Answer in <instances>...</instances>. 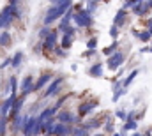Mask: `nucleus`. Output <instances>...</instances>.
Listing matches in <instances>:
<instances>
[{"instance_id":"obj_1","label":"nucleus","mask_w":152,"mask_h":136,"mask_svg":"<svg viewBox=\"0 0 152 136\" xmlns=\"http://www.w3.org/2000/svg\"><path fill=\"white\" fill-rule=\"evenodd\" d=\"M67 9H73V2L71 0H57L53 2V5L48 9L46 16H44V25H51L55 20L64 18V14L67 12Z\"/></svg>"},{"instance_id":"obj_2","label":"nucleus","mask_w":152,"mask_h":136,"mask_svg":"<svg viewBox=\"0 0 152 136\" xmlns=\"http://www.w3.org/2000/svg\"><path fill=\"white\" fill-rule=\"evenodd\" d=\"M18 14H20L18 2H16V0L9 2V5H7V7H4V9H2V12H0V29H7V27L14 21V18H16Z\"/></svg>"},{"instance_id":"obj_3","label":"nucleus","mask_w":152,"mask_h":136,"mask_svg":"<svg viewBox=\"0 0 152 136\" xmlns=\"http://www.w3.org/2000/svg\"><path fill=\"white\" fill-rule=\"evenodd\" d=\"M73 21H75L78 27H83V29H88V27L94 25V18H92V14H88L85 9H80L78 12L73 14Z\"/></svg>"},{"instance_id":"obj_4","label":"nucleus","mask_w":152,"mask_h":136,"mask_svg":"<svg viewBox=\"0 0 152 136\" xmlns=\"http://www.w3.org/2000/svg\"><path fill=\"white\" fill-rule=\"evenodd\" d=\"M41 131H42V127L39 126L37 118H34V117L25 118V124H23V135L25 136H37Z\"/></svg>"},{"instance_id":"obj_5","label":"nucleus","mask_w":152,"mask_h":136,"mask_svg":"<svg viewBox=\"0 0 152 136\" xmlns=\"http://www.w3.org/2000/svg\"><path fill=\"white\" fill-rule=\"evenodd\" d=\"M126 60V55L122 53V51H115L112 57H108V62H106V66L110 71H115V69H118V66H122V62Z\"/></svg>"},{"instance_id":"obj_6","label":"nucleus","mask_w":152,"mask_h":136,"mask_svg":"<svg viewBox=\"0 0 152 136\" xmlns=\"http://www.w3.org/2000/svg\"><path fill=\"white\" fill-rule=\"evenodd\" d=\"M57 41H58V35L55 30H51V34L48 35L42 42V50L44 51H55V46H57Z\"/></svg>"},{"instance_id":"obj_7","label":"nucleus","mask_w":152,"mask_h":136,"mask_svg":"<svg viewBox=\"0 0 152 136\" xmlns=\"http://www.w3.org/2000/svg\"><path fill=\"white\" fill-rule=\"evenodd\" d=\"M64 83V80L62 78H55L51 83H50V87L46 88V92L42 94L44 97H51V96H57V92H58V88H60V85Z\"/></svg>"},{"instance_id":"obj_8","label":"nucleus","mask_w":152,"mask_h":136,"mask_svg":"<svg viewBox=\"0 0 152 136\" xmlns=\"http://www.w3.org/2000/svg\"><path fill=\"white\" fill-rule=\"evenodd\" d=\"M73 131L75 129H71V126H66V124L57 122L55 127H53V131H51V135L53 136H67V135H73Z\"/></svg>"},{"instance_id":"obj_9","label":"nucleus","mask_w":152,"mask_h":136,"mask_svg":"<svg viewBox=\"0 0 152 136\" xmlns=\"http://www.w3.org/2000/svg\"><path fill=\"white\" fill-rule=\"evenodd\" d=\"M34 78L32 76H25L23 81H21V94L23 96H28L30 92H34Z\"/></svg>"},{"instance_id":"obj_10","label":"nucleus","mask_w":152,"mask_h":136,"mask_svg":"<svg viewBox=\"0 0 152 136\" xmlns=\"http://www.w3.org/2000/svg\"><path fill=\"white\" fill-rule=\"evenodd\" d=\"M16 99H18V97H14V96H9V97L4 101V104L0 106V110H2V118H5V115H9V113H11V110H12V106H14Z\"/></svg>"},{"instance_id":"obj_11","label":"nucleus","mask_w":152,"mask_h":136,"mask_svg":"<svg viewBox=\"0 0 152 136\" xmlns=\"http://www.w3.org/2000/svg\"><path fill=\"white\" fill-rule=\"evenodd\" d=\"M55 111H57V108L55 106H50V108H46L44 111H41V115L37 117V122H39V126L42 127V124L46 122V120H50L53 115H55Z\"/></svg>"},{"instance_id":"obj_12","label":"nucleus","mask_w":152,"mask_h":136,"mask_svg":"<svg viewBox=\"0 0 152 136\" xmlns=\"http://www.w3.org/2000/svg\"><path fill=\"white\" fill-rule=\"evenodd\" d=\"M50 81H53V76H51L50 72H44V74L39 78L37 81H36V85H34V92H37V90H41L42 87H46Z\"/></svg>"},{"instance_id":"obj_13","label":"nucleus","mask_w":152,"mask_h":136,"mask_svg":"<svg viewBox=\"0 0 152 136\" xmlns=\"http://www.w3.org/2000/svg\"><path fill=\"white\" fill-rule=\"evenodd\" d=\"M57 120H58L60 124H66V126H67V122H69V124H71V122H75L76 117L69 111V110H64V111H60V113L57 115Z\"/></svg>"},{"instance_id":"obj_14","label":"nucleus","mask_w":152,"mask_h":136,"mask_svg":"<svg viewBox=\"0 0 152 136\" xmlns=\"http://www.w3.org/2000/svg\"><path fill=\"white\" fill-rule=\"evenodd\" d=\"M73 35H75V29H73V27H69V30L64 34L62 41H60V44H62V50H67V48H71V44H73Z\"/></svg>"},{"instance_id":"obj_15","label":"nucleus","mask_w":152,"mask_h":136,"mask_svg":"<svg viewBox=\"0 0 152 136\" xmlns=\"http://www.w3.org/2000/svg\"><path fill=\"white\" fill-rule=\"evenodd\" d=\"M96 106H97V101H87V102H81V104H80V110H78V111H80V115H81V117H85V115H88V113H90V111H92V110H94Z\"/></svg>"},{"instance_id":"obj_16","label":"nucleus","mask_w":152,"mask_h":136,"mask_svg":"<svg viewBox=\"0 0 152 136\" xmlns=\"http://www.w3.org/2000/svg\"><path fill=\"white\" fill-rule=\"evenodd\" d=\"M126 20H127V11L126 9H118V12L115 14V18H113V25L118 29V27H122L126 23Z\"/></svg>"},{"instance_id":"obj_17","label":"nucleus","mask_w":152,"mask_h":136,"mask_svg":"<svg viewBox=\"0 0 152 136\" xmlns=\"http://www.w3.org/2000/svg\"><path fill=\"white\" fill-rule=\"evenodd\" d=\"M25 97L27 96H21V97H18L16 102H14V106H12V110H11V118H16L18 115H20V110H21V106H23V101H25Z\"/></svg>"},{"instance_id":"obj_18","label":"nucleus","mask_w":152,"mask_h":136,"mask_svg":"<svg viewBox=\"0 0 152 136\" xmlns=\"http://www.w3.org/2000/svg\"><path fill=\"white\" fill-rule=\"evenodd\" d=\"M147 11H149L147 2H136V5L133 7V12H134L136 16H143V14H147Z\"/></svg>"},{"instance_id":"obj_19","label":"nucleus","mask_w":152,"mask_h":136,"mask_svg":"<svg viewBox=\"0 0 152 136\" xmlns=\"http://www.w3.org/2000/svg\"><path fill=\"white\" fill-rule=\"evenodd\" d=\"M88 74H90L92 78H101V76H103V64H99V62L94 64L92 67L88 69Z\"/></svg>"},{"instance_id":"obj_20","label":"nucleus","mask_w":152,"mask_h":136,"mask_svg":"<svg viewBox=\"0 0 152 136\" xmlns=\"http://www.w3.org/2000/svg\"><path fill=\"white\" fill-rule=\"evenodd\" d=\"M133 34L136 35L142 42H149V41H152V34L149 32V30H142V32H138V30H133Z\"/></svg>"},{"instance_id":"obj_21","label":"nucleus","mask_w":152,"mask_h":136,"mask_svg":"<svg viewBox=\"0 0 152 136\" xmlns=\"http://www.w3.org/2000/svg\"><path fill=\"white\" fill-rule=\"evenodd\" d=\"M133 117H134L133 113H129V115H127V122L124 124V131H133V129H136L138 122H136V120H134Z\"/></svg>"},{"instance_id":"obj_22","label":"nucleus","mask_w":152,"mask_h":136,"mask_svg":"<svg viewBox=\"0 0 152 136\" xmlns=\"http://www.w3.org/2000/svg\"><path fill=\"white\" fill-rule=\"evenodd\" d=\"M101 124H103V122H101L99 118H92V120H88V122H85V124H83L81 127H85V129L88 131V129H94V127H101Z\"/></svg>"},{"instance_id":"obj_23","label":"nucleus","mask_w":152,"mask_h":136,"mask_svg":"<svg viewBox=\"0 0 152 136\" xmlns=\"http://www.w3.org/2000/svg\"><path fill=\"white\" fill-rule=\"evenodd\" d=\"M136 74H138V71L134 69V71H133V72H131V74H129V76H127V78L124 80V81H122V88H127V87H129V85L133 83V80L136 78Z\"/></svg>"},{"instance_id":"obj_24","label":"nucleus","mask_w":152,"mask_h":136,"mask_svg":"<svg viewBox=\"0 0 152 136\" xmlns=\"http://www.w3.org/2000/svg\"><path fill=\"white\" fill-rule=\"evenodd\" d=\"M9 44H11V34L9 32L0 34V46L4 48V46H9Z\"/></svg>"},{"instance_id":"obj_25","label":"nucleus","mask_w":152,"mask_h":136,"mask_svg":"<svg viewBox=\"0 0 152 136\" xmlns=\"http://www.w3.org/2000/svg\"><path fill=\"white\" fill-rule=\"evenodd\" d=\"M117 46H118V44H117V41H113L110 46H106V48L103 50V53H104V55H108V57H112V55L115 53V50H117Z\"/></svg>"},{"instance_id":"obj_26","label":"nucleus","mask_w":152,"mask_h":136,"mask_svg":"<svg viewBox=\"0 0 152 136\" xmlns=\"http://www.w3.org/2000/svg\"><path fill=\"white\" fill-rule=\"evenodd\" d=\"M21 60H23V53H21V51H18V53L12 57V62H11V64H12V67H20Z\"/></svg>"},{"instance_id":"obj_27","label":"nucleus","mask_w":152,"mask_h":136,"mask_svg":"<svg viewBox=\"0 0 152 136\" xmlns=\"http://www.w3.org/2000/svg\"><path fill=\"white\" fill-rule=\"evenodd\" d=\"M9 85H11V92H12L11 96H14V97H16V90H18V80H16L14 76H11V78H9Z\"/></svg>"},{"instance_id":"obj_28","label":"nucleus","mask_w":152,"mask_h":136,"mask_svg":"<svg viewBox=\"0 0 152 136\" xmlns=\"http://www.w3.org/2000/svg\"><path fill=\"white\" fill-rule=\"evenodd\" d=\"M97 5H99V2H96V0H90V2H87V9H85V11H87L88 14H92V12L96 11V7H97Z\"/></svg>"},{"instance_id":"obj_29","label":"nucleus","mask_w":152,"mask_h":136,"mask_svg":"<svg viewBox=\"0 0 152 136\" xmlns=\"http://www.w3.org/2000/svg\"><path fill=\"white\" fill-rule=\"evenodd\" d=\"M71 136H88V131H87L85 127H81V126H80V127H76L75 131H73V135H71Z\"/></svg>"},{"instance_id":"obj_30","label":"nucleus","mask_w":152,"mask_h":136,"mask_svg":"<svg viewBox=\"0 0 152 136\" xmlns=\"http://www.w3.org/2000/svg\"><path fill=\"white\" fill-rule=\"evenodd\" d=\"M96 46H97V37H90V39L87 41V48H88L90 51H94Z\"/></svg>"},{"instance_id":"obj_31","label":"nucleus","mask_w":152,"mask_h":136,"mask_svg":"<svg viewBox=\"0 0 152 136\" xmlns=\"http://www.w3.org/2000/svg\"><path fill=\"white\" fill-rule=\"evenodd\" d=\"M5 127H7V120L0 118V136H5Z\"/></svg>"},{"instance_id":"obj_32","label":"nucleus","mask_w":152,"mask_h":136,"mask_svg":"<svg viewBox=\"0 0 152 136\" xmlns=\"http://www.w3.org/2000/svg\"><path fill=\"white\" fill-rule=\"evenodd\" d=\"M124 94H126V88H118V90H117V92L113 94L112 101H118V99H120V96H124Z\"/></svg>"},{"instance_id":"obj_33","label":"nucleus","mask_w":152,"mask_h":136,"mask_svg":"<svg viewBox=\"0 0 152 136\" xmlns=\"http://www.w3.org/2000/svg\"><path fill=\"white\" fill-rule=\"evenodd\" d=\"M134 5H136V0H129L122 5V9H129V7H134Z\"/></svg>"},{"instance_id":"obj_34","label":"nucleus","mask_w":152,"mask_h":136,"mask_svg":"<svg viewBox=\"0 0 152 136\" xmlns=\"http://www.w3.org/2000/svg\"><path fill=\"white\" fill-rule=\"evenodd\" d=\"M110 35H112V37H113V39H117V35H118V29H117V27H112V29H110Z\"/></svg>"},{"instance_id":"obj_35","label":"nucleus","mask_w":152,"mask_h":136,"mask_svg":"<svg viewBox=\"0 0 152 136\" xmlns=\"http://www.w3.org/2000/svg\"><path fill=\"white\" fill-rule=\"evenodd\" d=\"M117 117H118V118H127L126 111H122V110H118V111H117Z\"/></svg>"},{"instance_id":"obj_36","label":"nucleus","mask_w":152,"mask_h":136,"mask_svg":"<svg viewBox=\"0 0 152 136\" xmlns=\"http://www.w3.org/2000/svg\"><path fill=\"white\" fill-rule=\"evenodd\" d=\"M11 62H12V58H5V60L2 62V66H0V67H2V69H4V67H7V66H9Z\"/></svg>"},{"instance_id":"obj_37","label":"nucleus","mask_w":152,"mask_h":136,"mask_svg":"<svg viewBox=\"0 0 152 136\" xmlns=\"http://www.w3.org/2000/svg\"><path fill=\"white\" fill-rule=\"evenodd\" d=\"M66 99H67V96H66V97H62V99H58V101H57V104H55V108H57V110H58V108H60V106H62V102L66 101Z\"/></svg>"},{"instance_id":"obj_38","label":"nucleus","mask_w":152,"mask_h":136,"mask_svg":"<svg viewBox=\"0 0 152 136\" xmlns=\"http://www.w3.org/2000/svg\"><path fill=\"white\" fill-rule=\"evenodd\" d=\"M147 30L152 34V20H147Z\"/></svg>"},{"instance_id":"obj_39","label":"nucleus","mask_w":152,"mask_h":136,"mask_svg":"<svg viewBox=\"0 0 152 136\" xmlns=\"http://www.w3.org/2000/svg\"><path fill=\"white\" fill-rule=\"evenodd\" d=\"M55 53H57L58 57H66V53H64V50H55Z\"/></svg>"},{"instance_id":"obj_40","label":"nucleus","mask_w":152,"mask_h":136,"mask_svg":"<svg viewBox=\"0 0 152 136\" xmlns=\"http://www.w3.org/2000/svg\"><path fill=\"white\" fill-rule=\"evenodd\" d=\"M94 53H96V51H90V50H88V51H87V53H85V55H83V57H92V55H94Z\"/></svg>"},{"instance_id":"obj_41","label":"nucleus","mask_w":152,"mask_h":136,"mask_svg":"<svg viewBox=\"0 0 152 136\" xmlns=\"http://www.w3.org/2000/svg\"><path fill=\"white\" fill-rule=\"evenodd\" d=\"M147 7H149V9H151V7H152V2H147Z\"/></svg>"},{"instance_id":"obj_42","label":"nucleus","mask_w":152,"mask_h":136,"mask_svg":"<svg viewBox=\"0 0 152 136\" xmlns=\"http://www.w3.org/2000/svg\"><path fill=\"white\" fill-rule=\"evenodd\" d=\"M133 136H140V135H138V133H134V135H133Z\"/></svg>"},{"instance_id":"obj_43","label":"nucleus","mask_w":152,"mask_h":136,"mask_svg":"<svg viewBox=\"0 0 152 136\" xmlns=\"http://www.w3.org/2000/svg\"><path fill=\"white\" fill-rule=\"evenodd\" d=\"M94 136H104V135H94Z\"/></svg>"},{"instance_id":"obj_44","label":"nucleus","mask_w":152,"mask_h":136,"mask_svg":"<svg viewBox=\"0 0 152 136\" xmlns=\"http://www.w3.org/2000/svg\"><path fill=\"white\" fill-rule=\"evenodd\" d=\"M151 51H152V48H151Z\"/></svg>"}]
</instances>
